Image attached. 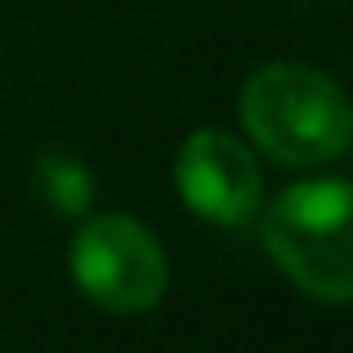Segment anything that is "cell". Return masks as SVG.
<instances>
[{
    "instance_id": "obj_1",
    "label": "cell",
    "mask_w": 353,
    "mask_h": 353,
    "mask_svg": "<svg viewBox=\"0 0 353 353\" xmlns=\"http://www.w3.org/2000/svg\"><path fill=\"white\" fill-rule=\"evenodd\" d=\"M246 134L259 152L282 165L336 161L353 143L349 94L318 68L304 63H264L246 77L237 99Z\"/></svg>"
},
{
    "instance_id": "obj_2",
    "label": "cell",
    "mask_w": 353,
    "mask_h": 353,
    "mask_svg": "<svg viewBox=\"0 0 353 353\" xmlns=\"http://www.w3.org/2000/svg\"><path fill=\"white\" fill-rule=\"evenodd\" d=\"M264 250L322 304L353 300V183L313 179L286 188L264 210Z\"/></svg>"
},
{
    "instance_id": "obj_3",
    "label": "cell",
    "mask_w": 353,
    "mask_h": 353,
    "mask_svg": "<svg viewBox=\"0 0 353 353\" xmlns=\"http://www.w3.org/2000/svg\"><path fill=\"white\" fill-rule=\"evenodd\" d=\"M72 277L108 313H152L165 300L170 264L152 228L130 215H94L72 241Z\"/></svg>"
},
{
    "instance_id": "obj_4",
    "label": "cell",
    "mask_w": 353,
    "mask_h": 353,
    "mask_svg": "<svg viewBox=\"0 0 353 353\" xmlns=\"http://www.w3.org/2000/svg\"><path fill=\"white\" fill-rule=\"evenodd\" d=\"M174 183L192 215L219 228H246L264 206V174H259L255 152L219 125L192 130L183 139Z\"/></svg>"
},
{
    "instance_id": "obj_5",
    "label": "cell",
    "mask_w": 353,
    "mask_h": 353,
    "mask_svg": "<svg viewBox=\"0 0 353 353\" xmlns=\"http://www.w3.org/2000/svg\"><path fill=\"white\" fill-rule=\"evenodd\" d=\"M32 183H36V197L54 215H81L94 201V174L72 152H45L32 170Z\"/></svg>"
}]
</instances>
